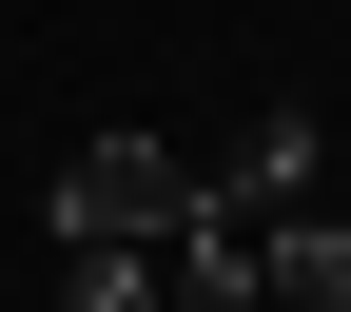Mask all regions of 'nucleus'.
<instances>
[{
    "label": "nucleus",
    "mask_w": 351,
    "mask_h": 312,
    "mask_svg": "<svg viewBox=\"0 0 351 312\" xmlns=\"http://www.w3.org/2000/svg\"><path fill=\"white\" fill-rule=\"evenodd\" d=\"M156 312H274V254H254L234 215L195 195V215H176V235H156Z\"/></svg>",
    "instance_id": "nucleus-2"
},
{
    "label": "nucleus",
    "mask_w": 351,
    "mask_h": 312,
    "mask_svg": "<svg viewBox=\"0 0 351 312\" xmlns=\"http://www.w3.org/2000/svg\"><path fill=\"white\" fill-rule=\"evenodd\" d=\"M313 156H332L313 117H254V137L215 156V215H234V235H254V215H293V195H313Z\"/></svg>",
    "instance_id": "nucleus-3"
},
{
    "label": "nucleus",
    "mask_w": 351,
    "mask_h": 312,
    "mask_svg": "<svg viewBox=\"0 0 351 312\" xmlns=\"http://www.w3.org/2000/svg\"><path fill=\"white\" fill-rule=\"evenodd\" d=\"M59 312H156V254L137 235H59Z\"/></svg>",
    "instance_id": "nucleus-4"
},
{
    "label": "nucleus",
    "mask_w": 351,
    "mask_h": 312,
    "mask_svg": "<svg viewBox=\"0 0 351 312\" xmlns=\"http://www.w3.org/2000/svg\"><path fill=\"white\" fill-rule=\"evenodd\" d=\"M195 195H215V176L176 156V137H78V156H59V195H39V215H59V235H137V254H156V235H176Z\"/></svg>",
    "instance_id": "nucleus-1"
}]
</instances>
